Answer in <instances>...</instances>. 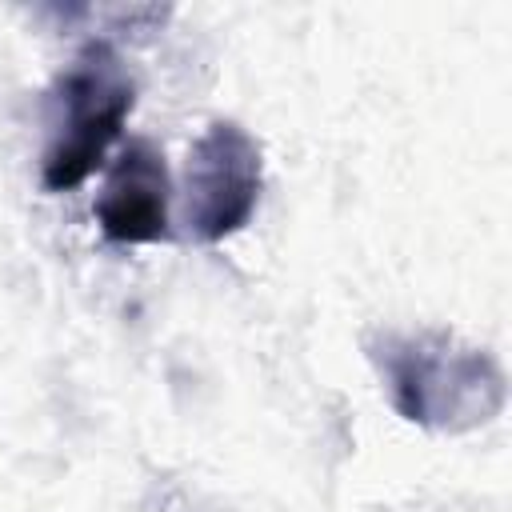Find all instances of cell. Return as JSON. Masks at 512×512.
I'll return each mask as SVG.
<instances>
[{
	"instance_id": "obj_1",
	"label": "cell",
	"mask_w": 512,
	"mask_h": 512,
	"mask_svg": "<svg viewBox=\"0 0 512 512\" xmlns=\"http://www.w3.org/2000/svg\"><path fill=\"white\" fill-rule=\"evenodd\" d=\"M392 408L420 428L472 432L504 412L508 380L488 348H476L444 328L380 332L368 340Z\"/></svg>"
},
{
	"instance_id": "obj_2",
	"label": "cell",
	"mask_w": 512,
	"mask_h": 512,
	"mask_svg": "<svg viewBox=\"0 0 512 512\" xmlns=\"http://www.w3.org/2000/svg\"><path fill=\"white\" fill-rule=\"evenodd\" d=\"M136 104V84L108 40H88L76 60L52 84L56 132L40 160V184L48 192L80 188L120 140Z\"/></svg>"
},
{
	"instance_id": "obj_3",
	"label": "cell",
	"mask_w": 512,
	"mask_h": 512,
	"mask_svg": "<svg viewBox=\"0 0 512 512\" xmlns=\"http://www.w3.org/2000/svg\"><path fill=\"white\" fill-rule=\"evenodd\" d=\"M264 188L260 140L236 120H212L184 164V220L196 240L216 244L240 232Z\"/></svg>"
},
{
	"instance_id": "obj_4",
	"label": "cell",
	"mask_w": 512,
	"mask_h": 512,
	"mask_svg": "<svg viewBox=\"0 0 512 512\" xmlns=\"http://www.w3.org/2000/svg\"><path fill=\"white\" fill-rule=\"evenodd\" d=\"M172 176L152 140H128L112 160L92 216L112 244H164L172 240Z\"/></svg>"
}]
</instances>
